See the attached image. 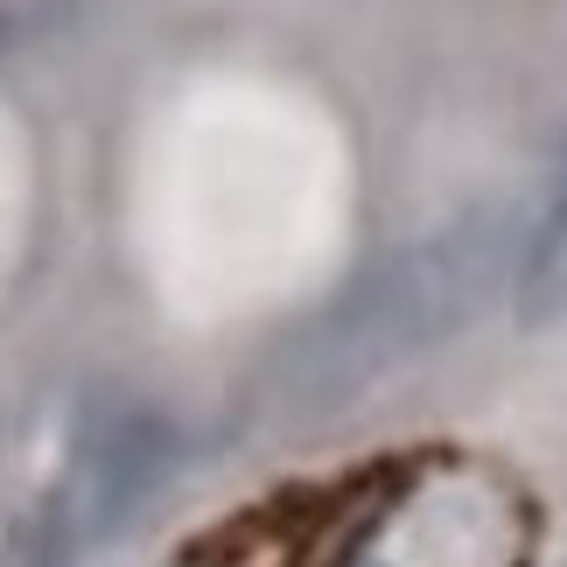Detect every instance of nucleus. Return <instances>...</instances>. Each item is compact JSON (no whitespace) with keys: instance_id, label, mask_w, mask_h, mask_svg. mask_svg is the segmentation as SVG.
Returning <instances> with one entry per match:
<instances>
[{"instance_id":"nucleus-5","label":"nucleus","mask_w":567,"mask_h":567,"mask_svg":"<svg viewBox=\"0 0 567 567\" xmlns=\"http://www.w3.org/2000/svg\"><path fill=\"white\" fill-rule=\"evenodd\" d=\"M8 35H14V29H8V14H0V50H8Z\"/></svg>"},{"instance_id":"nucleus-4","label":"nucleus","mask_w":567,"mask_h":567,"mask_svg":"<svg viewBox=\"0 0 567 567\" xmlns=\"http://www.w3.org/2000/svg\"><path fill=\"white\" fill-rule=\"evenodd\" d=\"M63 554H71V512H63V497H50V512L35 518L29 547H21V567H63Z\"/></svg>"},{"instance_id":"nucleus-3","label":"nucleus","mask_w":567,"mask_h":567,"mask_svg":"<svg viewBox=\"0 0 567 567\" xmlns=\"http://www.w3.org/2000/svg\"><path fill=\"white\" fill-rule=\"evenodd\" d=\"M512 316H518V330H554V322H567V155L554 168L547 196H539V217L518 231Z\"/></svg>"},{"instance_id":"nucleus-2","label":"nucleus","mask_w":567,"mask_h":567,"mask_svg":"<svg viewBox=\"0 0 567 567\" xmlns=\"http://www.w3.org/2000/svg\"><path fill=\"white\" fill-rule=\"evenodd\" d=\"M168 463H176V434H168V421L155 406H134V400L92 406L84 427H78V476H71V491H63L71 533L78 539H113L126 518L162 491Z\"/></svg>"},{"instance_id":"nucleus-1","label":"nucleus","mask_w":567,"mask_h":567,"mask_svg":"<svg viewBox=\"0 0 567 567\" xmlns=\"http://www.w3.org/2000/svg\"><path fill=\"white\" fill-rule=\"evenodd\" d=\"M518 217L505 204H470L442 231L372 259L309 316L295 351L280 358V406L295 421L337 413L406 364L463 337L497 288H512Z\"/></svg>"}]
</instances>
